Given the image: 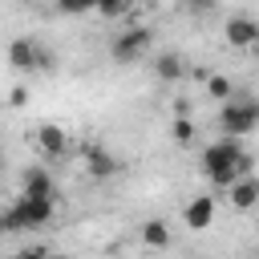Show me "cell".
I'll list each match as a JSON object with an SVG mask.
<instances>
[{"label":"cell","mask_w":259,"mask_h":259,"mask_svg":"<svg viewBox=\"0 0 259 259\" xmlns=\"http://www.w3.org/2000/svg\"><path fill=\"white\" fill-rule=\"evenodd\" d=\"M97 16L117 20V16H134V8H130V4H97Z\"/></svg>","instance_id":"obj_16"},{"label":"cell","mask_w":259,"mask_h":259,"mask_svg":"<svg viewBox=\"0 0 259 259\" xmlns=\"http://www.w3.org/2000/svg\"><path fill=\"white\" fill-rule=\"evenodd\" d=\"M182 219H186L190 231H206V227L214 223V198H210V194H194V198L186 202Z\"/></svg>","instance_id":"obj_10"},{"label":"cell","mask_w":259,"mask_h":259,"mask_svg":"<svg viewBox=\"0 0 259 259\" xmlns=\"http://www.w3.org/2000/svg\"><path fill=\"white\" fill-rule=\"evenodd\" d=\"M16 259H57V255H53L49 247H20Z\"/></svg>","instance_id":"obj_17"},{"label":"cell","mask_w":259,"mask_h":259,"mask_svg":"<svg viewBox=\"0 0 259 259\" xmlns=\"http://www.w3.org/2000/svg\"><path fill=\"white\" fill-rule=\"evenodd\" d=\"M20 194H36V198H53L57 202V178L45 170V166H24V174H20Z\"/></svg>","instance_id":"obj_6"},{"label":"cell","mask_w":259,"mask_h":259,"mask_svg":"<svg viewBox=\"0 0 259 259\" xmlns=\"http://www.w3.org/2000/svg\"><path fill=\"white\" fill-rule=\"evenodd\" d=\"M142 243L154 247V251H166V247H170V227H166L162 219H146V223H142Z\"/></svg>","instance_id":"obj_13"},{"label":"cell","mask_w":259,"mask_h":259,"mask_svg":"<svg viewBox=\"0 0 259 259\" xmlns=\"http://www.w3.org/2000/svg\"><path fill=\"white\" fill-rule=\"evenodd\" d=\"M0 235H16V227H12V214H8V206H0Z\"/></svg>","instance_id":"obj_18"},{"label":"cell","mask_w":259,"mask_h":259,"mask_svg":"<svg viewBox=\"0 0 259 259\" xmlns=\"http://www.w3.org/2000/svg\"><path fill=\"white\" fill-rule=\"evenodd\" d=\"M154 77L158 81H182L186 77V61L178 53H158L154 57Z\"/></svg>","instance_id":"obj_12"},{"label":"cell","mask_w":259,"mask_h":259,"mask_svg":"<svg viewBox=\"0 0 259 259\" xmlns=\"http://www.w3.org/2000/svg\"><path fill=\"white\" fill-rule=\"evenodd\" d=\"M206 93H210V97H219V101L227 105V101H231V93H235V85H231V77L214 73V77H206Z\"/></svg>","instance_id":"obj_14"},{"label":"cell","mask_w":259,"mask_h":259,"mask_svg":"<svg viewBox=\"0 0 259 259\" xmlns=\"http://www.w3.org/2000/svg\"><path fill=\"white\" fill-rule=\"evenodd\" d=\"M227 45L231 49H255L259 45V20L255 16H227Z\"/></svg>","instance_id":"obj_7"},{"label":"cell","mask_w":259,"mask_h":259,"mask_svg":"<svg viewBox=\"0 0 259 259\" xmlns=\"http://www.w3.org/2000/svg\"><path fill=\"white\" fill-rule=\"evenodd\" d=\"M170 130H174V142H178V146H190V142H194V121H190V117H174Z\"/></svg>","instance_id":"obj_15"},{"label":"cell","mask_w":259,"mask_h":259,"mask_svg":"<svg viewBox=\"0 0 259 259\" xmlns=\"http://www.w3.org/2000/svg\"><path fill=\"white\" fill-rule=\"evenodd\" d=\"M251 154L243 150V142H235V138H219V142H210L206 150H202V174L219 186V190H231L239 178H247L251 174Z\"/></svg>","instance_id":"obj_1"},{"label":"cell","mask_w":259,"mask_h":259,"mask_svg":"<svg viewBox=\"0 0 259 259\" xmlns=\"http://www.w3.org/2000/svg\"><path fill=\"white\" fill-rule=\"evenodd\" d=\"M36 150H40L45 158H65V154H69V134H65V125H57V121L36 125Z\"/></svg>","instance_id":"obj_8"},{"label":"cell","mask_w":259,"mask_h":259,"mask_svg":"<svg viewBox=\"0 0 259 259\" xmlns=\"http://www.w3.org/2000/svg\"><path fill=\"white\" fill-rule=\"evenodd\" d=\"M117 170H121V162H117L105 146H85V174H89V178L101 182V178H113Z\"/></svg>","instance_id":"obj_9"},{"label":"cell","mask_w":259,"mask_h":259,"mask_svg":"<svg viewBox=\"0 0 259 259\" xmlns=\"http://www.w3.org/2000/svg\"><path fill=\"white\" fill-rule=\"evenodd\" d=\"M219 130L223 138H247L259 130V101L255 97H231L223 109H219Z\"/></svg>","instance_id":"obj_2"},{"label":"cell","mask_w":259,"mask_h":259,"mask_svg":"<svg viewBox=\"0 0 259 259\" xmlns=\"http://www.w3.org/2000/svg\"><path fill=\"white\" fill-rule=\"evenodd\" d=\"M8 65H12L16 73H45V69L57 65V57H53V49H45L36 36H16V40L8 45Z\"/></svg>","instance_id":"obj_3"},{"label":"cell","mask_w":259,"mask_h":259,"mask_svg":"<svg viewBox=\"0 0 259 259\" xmlns=\"http://www.w3.org/2000/svg\"><path fill=\"white\" fill-rule=\"evenodd\" d=\"M227 198H231V206H235V210H255V206H259V174L239 178V182L227 190Z\"/></svg>","instance_id":"obj_11"},{"label":"cell","mask_w":259,"mask_h":259,"mask_svg":"<svg viewBox=\"0 0 259 259\" xmlns=\"http://www.w3.org/2000/svg\"><path fill=\"white\" fill-rule=\"evenodd\" d=\"M24 101H28V89L16 85V89H12V105H24Z\"/></svg>","instance_id":"obj_19"},{"label":"cell","mask_w":259,"mask_h":259,"mask_svg":"<svg viewBox=\"0 0 259 259\" xmlns=\"http://www.w3.org/2000/svg\"><path fill=\"white\" fill-rule=\"evenodd\" d=\"M150 45H154V28H150V24H130V28H121V32L113 36L109 57H113L117 65H134L138 57L150 53Z\"/></svg>","instance_id":"obj_4"},{"label":"cell","mask_w":259,"mask_h":259,"mask_svg":"<svg viewBox=\"0 0 259 259\" xmlns=\"http://www.w3.org/2000/svg\"><path fill=\"white\" fill-rule=\"evenodd\" d=\"M57 202L53 198H36V194H16L8 202V214H12V227L16 231H32V227H45L53 219Z\"/></svg>","instance_id":"obj_5"}]
</instances>
